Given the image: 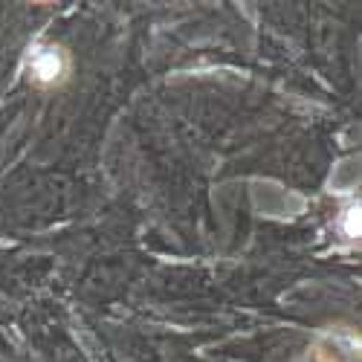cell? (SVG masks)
Segmentation results:
<instances>
[{"instance_id": "6da1fadb", "label": "cell", "mask_w": 362, "mask_h": 362, "mask_svg": "<svg viewBox=\"0 0 362 362\" xmlns=\"http://www.w3.org/2000/svg\"><path fill=\"white\" fill-rule=\"evenodd\" d=\"M26 70H29V81L35 87H62L73 76V58L64 47L44 44L29 49Z\"/></svg>"}]
</instances>
